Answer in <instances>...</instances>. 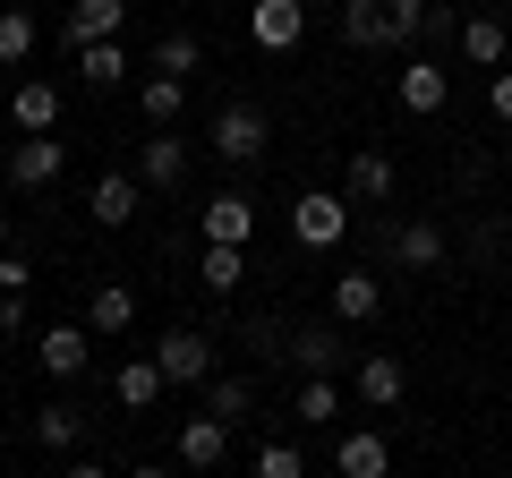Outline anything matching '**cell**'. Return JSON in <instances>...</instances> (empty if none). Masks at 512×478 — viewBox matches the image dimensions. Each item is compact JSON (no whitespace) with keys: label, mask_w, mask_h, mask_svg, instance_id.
<instances>
[{"label":"cell","mask_w":512,"mask_h":478,"mask_svg":"<svg viewBox=\"0 0 512 478\" xmlns=\"http://www.w3.org/2000/svg\"><path fill=\"white\" fill-rule=\"evenodd\" d=\"M350 214H359L350 197H333V188H308V197L291 205V231H299V248H342Z\"/></svg>","instance_id":"2"},{"label":"cell","mask_w":512,"mask_h":478,"mask_svg":"<svg viewBox=\"0 0 512 478\" xmlns=\"http://www.w3.org/2000/svg\"><path fill=\"white\" fill-rule=\"evenodd\" d=\"M282 359H291L299 376H342L350 368V342L333 325H291V350H282Z\"/></svg>","instance_id":"6"},{"label":"cell","mask_w":512,"mask_h":478,"mask_svg":"<svg viewBox=\"0 0 512 478\" xmlns=\"http://www.w3.org/2000/svg\"><path fill=\"white\" fill-rule=\"evenodd\" d=\"M470 9H487V0H470Z\"/></svg>","instance_id":"40"},{"label":"cell","mask_w":512,"mask_h":478,"mask_svg":"<svg viewBox=\"0 0 512 478\" xmlns=\"http://www.w3.org/2000/svg\"><path fill=\"white\" fill-rule=\"evenodd\" d=\"M0 453H9V427H0Z\"/></svg>","instance_id":"39"},{"label":"cell","mask_w":512,"mask_h":478,"mask_svg":"<svg viewBox=\"0 0 512 478\" xmlns=\"http://www.w3.org/2000/svg\"><path fill=\"white\" fill-rule=\"evenodd\" d=\"M504 52H512V35H504V18H495V9L461 18V60H478V69H504Z\"/></svg>","instance_id":"21"},{"label":"cell","mask_w":512,"mask_h":478,"mask_svg":"<svg viewBox=\"0 0 512 478\" xmlns=\"http://www.w3.org/2000/svg\"><path fill=\"white\" fill-rule=\"evenodd\" d=\"M0 333H26V291H0Z\"/></svg>","instance_id":"35"},{"label":"cell","mask_w":512,"mask_h":478,"mask_svg":"<svg viewBox=\"0 0 512 478\" xmlns=\"http://www.w3.org/2000/svg\"><path fill=\"white\" fill-rule=\"evenodd\" d=\"M154 69H163V77H197L205 69V43L188 35V26H171V35H154Z\"/></svg>","instance_id":"29"},{"label":"cell","mask_w":512,"mask_h":478,"mask_svg":"<svg viewBox=\"0 0 512 478\" xmlns=\"http://www.w3.org/2000/svg\"><path fill=\"white\" fill-rule=\"evenodd\" d=\"M0 180H9V137H0Z\"/></svg>","instance_id":"37"},{"label":"cell","mask_w":512,"mask_h":478,"mask_svg":"<svg viewBox=\"0 0 512 478\" xmlns=\"http://www.w3.org/2000/svg\"><path fill=\"white\" fill-rule=\"evenodd\" d=\"M393 188H402L393 154L384 146H350V163H342V197L350 205H393Z\"/></svg>","instance_id":"3"},{"label":"cell","mask_w":512,"mask_h":478,"mask_svg":"<svg viewBox=\"0 0 512 478\" xmlns=\"http://www.w3.org/2000/svg\"><path fill=\"white\" fill-rule=\"evenodd\" d=\"M205 410H214V419H248V410H256V385H248V376H205Z\"/></svg>","instance_id":"31"},{"label":"cell","mask_w":512,"mask_h":478,"mask_svg":"<svg viewBox=\"0 0 512 478\" xmlns=\"http://www.w3.org/2000/svg\"><path fill=\"white\" fill-rule=\"evenodd\" d=\"M197 231H205V239H239V248H248V231H256V205L239 197V188H214V197H205V214H197Z\"/></svg>","instance_id":"16"},{"label":"cell","mask_w":512,"mask_h":478,"mask_svg":"<svg viewBox=\"0 0 512 478\" xmlns=\"http://www.w3.org/2000/svg\"><path fill=\"white\" fill-rule=\"evenodd\" d=\"M86 325H94V333H128V325H137V291H128V282H94Z\"/></svg>","instance_id":"24"},{"label":"cell","mask_w":512,"mask_h":478,"mask_svg":"<svg viewBox=\"0 0 512 478\" xmlns=\"http://www.w3.org/2000/svg\"><path fill=\"white\" fill-rule=\"evenodd\" d=\"M222 453H231V419H214V410L180 419V470H214Z\"/></svg>","instance_id":"11"},{"label":"cell","mask_w":512,"mask_h":478,"mask_svg":"<svg viewBox=\"0 0 512 478\" xmlns=\"http://www.w3.org/2000/svg\"><path fill=\"white\" fill-rule=\"evenodd\" d=\"M239 274H248V248H239V239H205V257H197V282L205 291H239Z\"/></svg>","instance_id":"22"},{"label":"cell","mask_w":512,"mask_h":478,"mask_svg":"<svg viewBox=\"0 0 512 478\" xmlns=\"http://www.w3.org/2000/svg\"><path fill=\"white\" fill-rule=\"evenodd\" d=\"M342 43L350 52H384V43H402V35L384 18V0H342Z\"/></svg>","instance_id":"17"},{"label":"cell","mask_w":512,"mask_h":478,"mask_svg":"<svg viewBox=\"0 0 512 478\" xmlns=\"http://www.w3.org/2000/svg\"><path fill=\"white\" fill-rule=\"evenodd\" d=\"M487 111L512 129V69H495V77H487Z\"/></svg>","instance_id":"34"},{"label":"cell","mask_w":512,"mask_h":478,"mask_svg":"<svg viewBox=\"0 0 512 478\" xmlns=\"http://www.w3.org/2000/svg\"><path fill=\"white\" fill-rule=\"evenodd\" d=\"M137 205H146V180H137V171H103V180L86 188V214L103 222V231H128Z\"/></svg>","instance_id":"5"},{"label":"cell","mask_w":512,"mask_h":478,"mask_svg":"<svg viewBox=\"0 0 512 478\" xmlns=\"http://www.w3.org/2000/svg\"><path fill=\"white\" fill-rule=\"evenodd\" d=\"M393 94H402V111H419V120H427V111H444V103H453V77H444L436 60H410Z\"/></svg>","instance_id":"19"},{"label":"cell","mask_w":512,"mask_h":478,"mask_svg":"<svg viewBox=\"0 0 512 478\" xmlns=\"http://www.w3.org/2000/svg\"><path fill=\"white\" fill-rule=\"evenodd\" d=\"M77 427H86L77 402H43L35 410V444H43V453H77Z\"/></svg>","instance_id":"27"},{"label":"cell","mask_w":512,"mask_h":478,"mask_svg":"<svg viewBox=\"0 0 512 478\" xmlns=\"http://www.w3.org/2000/svg\"><path fill=\"white\" fill-rule=\"evenodd\" d=\"M384 18H393V35H402V43H419V26H427V0H384Z\"/></svg>","instance_id":"32"},{"label":"cell","mask_w":512,"mask_h":478,"mask_svg":"<svg viewBox=\"0 0 512 478\" xmlns=\"http://www.w3.org/2000/svg\"><path fill=\"white\" fill-rule=\"evenodd\" d=\"M248 35L265 43V52H291V43L308 35V0H256V9H248Z\"/></svg>","instance_id":"9"},{"label":"cell","mask_w":512,"mask_h":478,"mask_svg":"<svg viewBox=\"0 0 512 478\" xmlns=\"http://www.w3.org/2000/svg\"><path fill=\"white\" fill-rule=\"evenodd\" d=\"M137 103H146V129H171V120L188 111V77H163V69H154L146 86H137Z\"/></svg>","instance_id":"25"},{"label":"cell","mask_w":512,"mask_h":478,"mask_svg":"<svg viewBox=\"0 0 512 478\" xmlns=\"http://www.w3.org/2000/svg\"><path fill=\"white\" fill-rule=\"evenodd\" d=\"M60 163H69V146H60L52 129L26 137V146H9V188H52V180H60Z\"/></svg>","instance_id":"8"},{"label":"cell","mask_w":512,"mask_h":478,"mask_svg":"<svg viewBox=\"0 0 512 478\" xmlns=\"http://www.w3.org/2000/svg\"><path fill=\"white\" fill-rule=\"evenodd\" d=\"M384 248H393V265H410V274H436V265H444V231H436V222H393Z\"/></svg>","instance_id":"12"},{"label":"cell","mask_w":512,"mask_h":478,"mask_svg":"<svg viewBox=\"0 0 512 478\" xmlns=\"http://www.w3.org/2000/svg\"><path fill=\"white\" fill-rule=\"evenodd\" d=\"M35 43H43V26L26 18V9H0V69H26Z\"/></svg>","instance_id":"30"},{"label":"cell","mask_w":512,"mask_h":478,"mask_svg":"<svg viewBox=\"0 0 512 478\" xmlns=\"http://www.w3.org/2000/svg\"><path fill=\"white\" fill-rule=\"evenodd\" d=\"M350 393H359L367 410H393L410 393V368L393 359V350H367V359H350Z\"/></svg>","instance_id":"4"},{"label":"cell","mask_w":512,"mask_h":478,"mask_svg":"<svg viewBox=\"0 0 512 478\" xmlns=\"http://www.w3.org/2000/svg\"><path fill=\"white\" fill-rule=\"evenodd\" d=\"M111 393H120V410H154L171 393V376H163V359H128V368L111 376Z\"/></svg>","instance_id":"20"},{"label":"cell","mask_w":512,"mask_h":478,"mask_svg":"<svg viewBox=\"0 0 512 478\" xmlns=\"http://www.w3.org/2000/svg\"><path fill=\"white\" fill-rule=\"evenodd\" d=\"M154 359H163V376L171 385H205V376H214V342H205V333H163V342H154Z\"/></svg>","instance_id":"7"},{"label":"cell","mask_w":512,"mask_h":478,"mask_svg":"<svg viewBox=\"0 0 512 478\" xmlns=\"http://www.w3.org/2000/svg\"><path fill=\"white\" fill-rule=\"evenodd\" d=\"M137 180L154 188V197H163V188H180L188 180V146L171 129H146V146H137Z\"/></svg>","instance_id":"10"},{"label":"cell","mask_w":512,"mask_h":478,"mask_svg":"<svg viewBox=\"0 0 512 478\" xmlns=\"http://www.w3.org/2000/svg\"><path fill=\"white\" fill-rule=\"evenodd\" d=\"M256 470H265V478H299L308 461H299V444H265V453H256Z\"/></svg>","instance_id":"33"},{"label":"cell","mask_w":512,"mask_h":478,"mask_svg":"<svg viewBox=\"0 0 512 478\" xmlns=\"http://www.w3.org/2000/svg\"><path fill=\"white\" fill-rule=\"evenodd\" d=\"M35 359H43V376H60V385H77V376H86V325H43Z\"/></svg>","instance_id":"14"},{"label":"cell","mask_w":512,"mask_h":478,"mask_svg":"<svg viewBox=\"0 0 512 478\" xmlns=\"http://www.w3.org/2000/svg\"><path fill=\"white\" fill-rule=\"evenodd\" d=\"M77 69H86V86H94V94H111V86H128V52H120V35H103V43H86V52H77Z\"/></svg>","instance_id":"26"},{"label":"cell","mask_w":512,"mask_h":478,"mask_svg":"<svg viewBox=\"0 0 512 478\" xmlns=\"http://www.w3.org/2000/svg\"><path fill=\"white\" fill-rule=\"evenodd\" d=\"M205 146H214V163H256V154H265V111L256 103H222L214 111V129H205Z\"/></svg>","instance_id":"1"},{"label":"cell","mask_w":512,"mask_h":478,"mask_svg":"<svg viewBox=\"0 0 512 478\" xmlns=\"http://www.w3.org/2000/svg\"><path fill=\"white\" fill-rule=\"evenodd\" d=\"M333 470H342V478H384V470H393V444H384L376 427H359V436L333 444Z\"/></svg>","instance_id":"18"},{"label":"cell","mask_w":512,"mask_h":478,"mask_svg":"<svg viewBox=\"0 0 512 478\" xmlns=\"http://www.w3.org/2000/svg\"><path fill=\"white\" fill-rule=\"evenodd\" d=\"M376 308H384V282L376 274H342V282H333V325H367Z\"/></svg>","instance_id":"23"},{"label":"cell","mask_w":512,"mask_h":478,"mask_svg":"<svg viewBox=\"0 0 512 478\" xmlns=\"http://www.w3.org/2000/svg\"><path fill=\"white\" fill-rule=\"evenodd\" d=\"M9 120H18V137L60 129V86H43V77H18V94H9Z\"/></svg>","instance_id":"15"},{"label":"cell","mask_w":512,"mask_h":478,"mask_svg":"<svg viewBox=\"0 0 512 478\" xmlns=\"http://www.w3.org/2000/svg\"><path fill=\"white\" fill-rule=\"evenodd\" d=\"M120 18H128V0H69V18H60V35H69V52H86V43L120 35Z\"/></svg>","instance_id":"13"},{"label":"cell","mask_w":512,"mask_h":478,"mask_svg":"<svg viewBox=\"0 0 512 478\" xmlns=\"http://www.w3.org/2000/svg\"><path fill=\"white\" fill-rule=\"evenodd\" d=\"M291 419H308V427L342 419V385H333V376H299V393H291Z\"/></svg>","instance_id":"28"},{"label":"cell","mask_w":512,"mask_h":478,"mask_svg":"<svg viewBox=\"0 0 512 478\" xmlns=\"http://www.w3.org/2000/svg\"><path fill=\"white\" fill-rule=\"evenodd\" d=\"M26 282H35V274H26V257H9V248H0V291H26Z\"/></svg>","instance_id":"36"},{"label":"cell","mask_w":512,"mask_h":478,"mask_svg":"<svg viewBox=\"0 0 512 478\" xmlns=\"http://www.w3.org/2000/svg\"><path fill=\"white\" fill-rule=\"evenodd\" d=\"M0 248H9V214H0Z\"/></svg>","instance_id":"38"}]
</instances>
